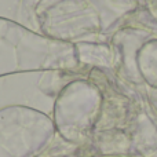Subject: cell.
<instances>
[{"label": "cell", "mask_w": 157, "mask_h": 157, "mask_svg": "<svg viewBox=\"0 0 157 157\" xmlns=\"http://www.w3.org/2000/svg\"><path fill=\"white\" fill-rule=\"evenodd\" d=\"M75 44L50 39L0 17V77L26 72L75 71Z\"/></svg>", "instance_id": "1"}, {"label": "cell", "mask_w": 157, "mask_h": 157, "mask_svg": "<svg viewBox=\"0 0 157 157\" xmlns=\"http://www.w3.org/2000/svg\"><path fill=\"white\" fill-rule=\"evenodd\" d=\"M86 0H21L19 14L29 29L50 39L72 43L84 35Z\"/></svg>", "instance_id": "3"}, {"label": "cell", "mask_w": 157, "mask_h": 157, "mask_svg": "<svg viewBox=\"0 0 157 157\" xmlns=\"http://www.w3.org/2000/svg\"><path fill=\"white\" fill-rule=\"evenodd\" d=\"M87 86L81 81H71L55 97L52 123L57 134L68 142H76L86 128Z\"/></svg>", "instance_id": "4"}, {"label": "cell", "mask_w": 157, "mask_h": 157, "mask_svg": "<svg viewBox=\"0 0 157 157\" xmlns=\"http://www.w3.org/2000/svg\"><path fill=\"white\" fill-rule=\"evenodd\" d=\"M52 119L28 106L0 109V157H39L55 138Z\"/></svg>", "instance_id": "2"}]
</instances>
